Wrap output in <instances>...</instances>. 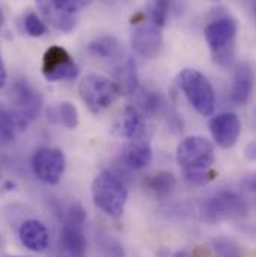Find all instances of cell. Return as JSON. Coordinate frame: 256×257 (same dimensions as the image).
Here are the masks:
<instances>
[{
  "label": "cell",
  "instance_id": "cell-1",
  "mask_svg": "<svg viewBox=\"0 0 256 257\" xmlns=\"http://www.w3.org/2000/svg\"><path fill=\"white\" fill-rule=\"evenodd\" d=\"M128 187L123 180L111 171L99 172L92 183V197L95 205L108 217L119 220L128 202Z\"/></svg>",
  "mask_w": 256,
  "mask_h": 257
},
{
  "label": "cell",
  "instance_id": "cell-2",
  "mask_svg": "<svg viewBox=\"0 0 256 257\" xmlns=\"http://www.w3.org/2000/svg\"><path fill=\"white\" fill-rule=\"evenodd\" d=\"M237 21L231 17L211 20L204 29V38L210 48L213 62L220 67H229L235 57Z\"/></svg>",
  "mask_w": 256,
  "mask_h": 257
},
{
  "label": "cell",
  "instance_id": "cell-3",
  "mask_svg": "<svg viewBox=\"0 0 256 257\" xmlns=\"http://www.w3.org/2000/svg\"><path fill=\"white\" fill-rule=\"evenodd\" d=\"M78 93L92 114H101L111 108L123 94L116 81L96 73H90L79 81Z\"/></svg>",
  "mask_w": 256,
  "mask_h": 257
},
{
  "label": "cell",
  "instance_id": "cell-4",
  "mask_svg": "<svg viewBox=\"0 0 256 257\" xmlns=\"http://www.w3.org/2000/svg\"><path fill=\"white\" fill-rule=\"evenodd\" d=\"M179 85L198 114L202 117L213 115L216 109V93L204 73L196 69L186 67L179 73Z\"/></svg>",
  "mask_w": 256,
  "mask_h": 257
},
{
  "label": "cell",
  "instance_id": "cell-5",
  "mask_svg": "<svg viewBox=\"0 0 256 257\" xmlns=\"http://www.w3.org/2000/svg\"><path fill=\"white\" fill-rule=\"evenodd\" d=\"M9 100L14 105V111L9 109L12 114L18 130H26L41 112L42 108V97L39 91H36L29 81L17 79L12 82L9 88Z\"/></svg>",
  "mask_w": 256,
  "mask_h": 257
},
{
  "label": "cell",
  "instance_id": "cell-6",
  "mask_svg": "<svg viewBox=\"0 0 256 257\" xmlns=\"http://www.w3.org/2000/svg\"><path fill=\"white\" fill-rule=\"evenodd\" d=\"M249 211L247 202L237 193L219 192L205 199L199 206L201 220L208 224L232 220L246 215Z\"/></svg>",
  "mask_w": 256,
  "mask_h": 257
},
{
  "label": "cell",
  "instance_id": "cell-7",
  "mask_svg": "<svg viewBox=\"0 0 256 257\" xmlns=\"http://www.w3.org/2000/svg\"><path fill=\"white\" fill-rule=\"evenodd\" d=\"M177 163L185 171L211 169L214 165V145L202 136H188L177 147Z\"/></svg>",
  "mask_w": 256,
  "mask_h": 257
},
{
  "label": "cell",
  "instance_id": "cell-8",
  "mask_svg": "<svg viewBox=\"0 0 256 257\" xmlns=\"http://www.w3.org/2000/svg\"><path fill=\"white\" fill-rule=\"evenodd\" d=\"M66 169L63 151L53 147H42L32 157V171L35 177L50 186L59 184Z\"/></svg>",
  "mask_w": 256,
  "mask_h": 257
},
{
  "label": "cell",
  "instance_id": "cell-9",
  "mask_svg": "<svg viewBox=\"0 0 256 257\" xmlns=\"http://www.w3.org/2000/svg\"><path fill=\"white\" fill-rule=\"evenodd\" d=\"M42 75L50 82L73 81L79 75V67L63 47H50L42 59Z\"/></svg>",
  "mask_w": 256,
  "mask_h": 257
},
{
  "label": "cell",
  "instance_id": "cell-10",
  "mask_svg": "<svg viewBox=\"0 0 256 257\" xmlns=\"http://www.w3.org/2000/svg\"><path fill=\"white\" fill-rule=\"evenodd\" d=\"M130 44L133 53L138 57L145 60L157 57L163 45V36L160 27H157L151 21L136 24L132 30Z\"/></svg>",
  "mask_w": 256,
  "mask_h": 257
},
{
  "label": "cell",
  "instance_id": "cell-11",
  "mask_svg": "<svg viewBox=\"0 0 256 257\" xmlns=\"http://www.w3.org/2000/svg\"><path fill=\"white\" fill-rule=\"evenodd\" d=\"M208 128L214 144L228 150L237 144L241 135V120L234 112H220L210 120Z\"/></svg>",
  "mask_w": 256,
  "mask_h": 257
},
{
  "label": "cell",
  "instance_id": "cell-12",
  "mask_svg": "<svg viewBox=\"0 0 256 257\" xmlns=\"http://www.w3.org/2000/svg\"><path fill=\"white\" fill-rule=\"evenodd\" d=\"M18 238L27 250L35 253L45 251L50 244L48 230L39 220H26L18 229Z\"/></svg>",
  "mask_w": 256,
  "mask_h": 257
},
{
  "label": "cell",
  "instance_id": "cell-13",
  "mask_svg": "<svg viewBox=\"0 0 256 257\" xmlns=\"http://www.w3.org/2000/svg\"><path fill=\"white\" fill-rule=\"evenodd\" d=\"M253 90V69L252 66L246 62L240 63L235 67L234 78H232V85H231V102L244 106Z\"/></svg>",
  "mask_w": 256,
  "mask_h": 257
},
{
  "label": "cell",
  "instance_id": "cell-14",
  "mask_svg": "<svg viewBox=\"0 0 256 257\" xmlns=\"http://www.w3.org/2000/svg\"><path fill=\"white\" fill-rule=\"evenodd\" d=\"M151 159H153V150H151L150 142L145 138L136 139V141H129L123 147L122 160L132 171L145 169L150 165Z\"/></svg>",
  "mask_w": 256,
  "mask_h": 257
},
{
  "label": "cell",
  "instance_id": "cell-15",
  "mask_svg": "<svg viewBox=\"0 0 256 257\" xmlns=\"http://www.w3.org/2000/svg\"><path fill=\"white\" fill-rule=\"evenodd\" d=\"M60 248L67 257H82L87 248V239L82 232V224L64 221L60 232Z\"/></svg>",
  "mask_w": 256,
  "mask_h": 257
},
{
  "label": "cell",
  "instance_id": "cell-16",
  "mask_svg": "<svg viewBox=\"0 0 256 257\" xmlns=\"http://www.w3.org/2000/svg\"><path fill=\"white\" fill-rule=\"evenodd\" d=\"M117 130L120 136L126 138L129 141L144 139L147 133V123L142 111L138 109L136 106H126L120 117Z\"/></svg>",
  "mask_w": 256,
  "mask_h": 257
},
{
  "label": "cell",
  "instance_id": "cell-17",
  "mask_svg": "<svg viewBox=\"0 0 256 257\" xmlns=\"http://www.w3.org/2000/svg\"><path fill=\"white\" fill-rule=\"evenodd\" d=\"M39 11L44 17V21H47L51 27H54L59 32H72L76 21L75 17L70 14H66L63 11H60L53 0H36Z\"/></svg>",
  "mask_w": 256,
  "mask_h": 257
},
{
  "label": "cell",
  "instance_id": "cell-18",
  "mask_svg": "<svg viewBox=\"0 0 256 257\" xmlns=\"http://www.w3.org/2000/svg\"><path fill=\"white\" fill-rule=\"evenodd\" d=\"M89 53L102 60H120L123 48L120 41L114 35H104L92 41L87 47Z\"/></svg>",
  "mask_w": 256,
  "mask_h": 257
},
{
  "label": "cell",
  "instance_id": "cell-19",
  "mask_svg": "<svg viewBox=\"0 0 256 257\" xmlns=\"http://www.w3.org/2000/svg\"><path fill=\"white\" fill-rule=\"evenodd\" d=\"M176 184H177L176 177L168 171H157L156 174H153L144 180L145 189L159 199L169 196L176 189Z\"/></svg>",
  "mask_w": 256,
  "mask_h": 257
},
{
  "label": "cell",
  "instance_id": "cell-20",
  "mask_svg": "<svg viewBox=\"0 0 256 257\" xmlns=\"http://www.w3.org/2000/svg\"><path fill=\"white\" fill-rule=\"evenodd\" d=\"M114 76H116V82L120 87L123 94H132L136 91L138 88V73H136V67L133 60L126 59V60H120V63L117 64L116 70H114Z\"/></svg>",
  "mask_w": 256,
  "mask_h": 257
},
{
  "label": "cell",
  "instance_id": "cell-21",
  "mask_svg": "<svg viewBox=\"0 0 256 257\" xmlns=\"http://www.w3.org/2000/svg\"><path fill=\"white\" fill-rule=\"evenodd\" d=\"M139 105H141L142 114H147V115H151V117L160 115L166 109V102L157 91L141 93Z\"/></svg>",
  "mask_w": 256,
  "mask_h": 257
},
{
  "label": "cell",
  "instance_id": "cell-22",
  "mask_svg": "<svg viewBox=\"0 0 256 257\" xmlns=\"http://www.w3.org/2000/svg\"><path fill=\"white\" fill-rule=\"evenodd\" d=\"M171 8H173V0H150L148 5L150 21L162 29L169 18Z\"/></svg>",
  "mask_w": 256,
  "mask_h": 257
},
{
  "label": "cell",
  "instance_id": "cell-23",
  "mask_svg": "<svg viewBox=\"0 0 256 257\" xmlns=\"http://www.w3.org/2000/svg\"><path fill=\"white\" fill-rule=\"evenodd\" d=\"M57 120L67 130H73L79 124V114L73 103L70 102H62L57 106Z\"/></svg>",
  "mask_w": 256,
  "mask_h": 257
},
{
  "label": "cell",
  "instance_id": "cell-24",
  "mask_svg": "<svg viewBox=\"0 0 256 257\" xmlns=\"http://www.w3.org/2000/svg\"><path fill=\"white\" fill-rule=\"evenodd\" d=\"M17 123L12 117V114L9 112V109L3 108L2 114H0V138H2V144L8 145L15 139V133H17Z\"/></svg>",
  "mask_w": 256,
  "mask_h": 257
},
{
  "label": "cell",
  "instance_id": "cell-25",
  "mask_svg": "<svg viewBox=\"0 0 256 257\" xmlns=\"http://www.w3.org/2000/svg\"><path fill=\"white\" fill-rule=\"evenodd\" d=\"M24 30L29 36L32 38H41L44 36L47 32H48V27L45 24V21L35 12H29L26 17H24Z\"/></svg>",
  "mask_w": 256,
  "mask_h": 257
},
{
  "label": "cell",
  "instance_id": "cell-26",
  "mask_svg": "<svg viewBox=\"0 0 256 257\" xmlns=\"http://www.w3.org/2000/svg\"><path fill=\"white\" fill-rule=\"evenodd\" d=\"M213 251L216 257H243L240 247L229 238H217L213 241Z\"/></svg>",
  "mask_w": 256,
  "mask_h": 257
},
{
  "label": "cell",
  "instance_id": "cell-27",
  "mask_svg": "<svg viewBox=\"0 0 256 257\" xmlns=\"http://www.w3.org/2000/svg\"><path fill=\"white\" fill-rule=\"evenodd\" d=\"M185 180L196 187H202L210 184L216 178V172L213 169H199V171H185Z\"/></svg>",
  "mask_w": 256,
  "mask_h": 257
},
{
  "label": "cell",
  "instance_id": "cell-28",
  "mask_svg": "<svg viewBox=\"0 0 256 257\" xmlns=\"http://www.w3.org/2000/svg\"><path fill=\"white\" fill-rule=\"evenodd\" d=\"M53 2L60 11L70 14V15L87 9L93 3V0H53Z\"/></svg>",
  "mask_w": 256,
  "mask_h": 257
},
{
  "label": "cell",
  "instance_id": "cell-29",
  "mask_svg": "<svg viewBox=\"0 0 256 257\" xmlns=\"http://www.w3.org/2000/svg\"><path fill=\"white\" fill-rule=\"evenodd\" d=\"M67 223H75V224H84L86 221V211L79 203H70L66 209V220Z\"/></svg>",
  "mask_w": 256,
  "mask_h": 257
},
{
  "label": "cell",
  "instance_id": "cell-30",
  "mask_svg": "<svg viewBox=\"0 0 256 257\" xmlns=\"http://www.w3.org/2000/svg\"><path fill=\"white\" fill-rule=\"evenodd\" d=\"M101 247L108 257H125L123 247L113 238H105L101 242Z\"/></svg>",
  "mask_w": 256,
  "mask_h": 257
},
{
  "label": "cell",
  "instance_id": "cell-31",
  "mask_svg": "<svg viewBox=\"0 0 256 257\" xmlns=\"http://www.w3.org/2000/svg\"><path fill=\"white\" fill-rule=\"evenodd\" d=\"M244 157L249 160V162H256V142H249L246 147H244Z\"/></svg>",
  "mask_w": 256,
  "mask_h": 257
},
{
  "label": "cell",
  "instance_id": "cell-32",
  "mask_svg": "<svg viewBox=\"0 0 256 257\" xmlns=\"http://www.w3.org/2000/svg\"><path fill=\"white\" fill-rule=\"evenodd\" d=\"M6 81H8V72H6L3 60H0V87H5Z\"/></svg>",
  "mask_w": 256,
  "mask_h": 257
},
{
  "label": "cell",
  "instance_id": "cell-33",
  "mask_svg": "<svg viewBox=\"0 0 256 257\" xmlns=\"http://www.w3.org/2000/svg\"><path fill=\"white\" fill-rule=\"evenodd\" d=\"M246 187H247L249 193L253 196V200H255V203H256V180H250V181H247V183H246Z\"/></svg>",
  "mask_w": 256,
  "mask_h": 257
},
{
  "label": "cell",
  "instance_id": "cell-34",
  "mask_svg": "<svg viewBox=\"0 0 256 257\" xmlns=\"http://www.w3.org/2000/svg\"><path fill=\"white\" fill-rule=\"evenodd\" d=\"M168 257H193L189 251H176L173 254H168Z\"/></svg>",
  "mask_w": 256,
  "mask_h": 257
},
{
  "label": "cell",
  "instance_id": "cell-35",
  "mask_svg": "<svg viewBox=\"0 0 256 257\" xmlns=\"http://www.w3.org/2000/svg\"><path fill=\"white\" fill-rule=\"evenodd\" d=\"M5 189H6V190H12V189H15V183H12V181H6V183H5Z\"/></svg>",
  "mask_w": 256,
  "mask_h": 257
},
{
  "label": "cell",
  "instance_id": "cell-36",
  "mask_svg": "<svg viewBox=\"0 0 256 257\" xmlns=\"http://www.w3.org/2000/svg\"><path fill=\"white\" fill-rule=\"evenodd\" d=\"M253 14H255V17H256V0H255V3H253Z\"/></svg>",
  "mask_w": 256,
  "mask_h": 257
},
{
  "label": "cell",
  "instance_id": "cell-37",
  "mask_svg": "<svg viewBox=\"0 0 256 257\" xmlns=\"http://www.w3.org/2000/svg\"><path fill=\"white\" fill-rule=\"evenodd\" d=\"M210 2H219V0H210Z\"/></svg>",
  "mask_w": 256,
  "mask_h": 257
},
{
  "label": "cell",
  "instance_id": "cell-38",
  "mask_svg": "<svg viewBox=\"0 0 256 257\" xmlns=\"http://www.w3.org/2000/svg\"><path fill=\"white\" fill-rule=\"evenodd\" d=\"M11 257H23V256H11Z\"/></svg>",
  "mask_w": 256,
  "mask_h": 257
}]
</instances>
